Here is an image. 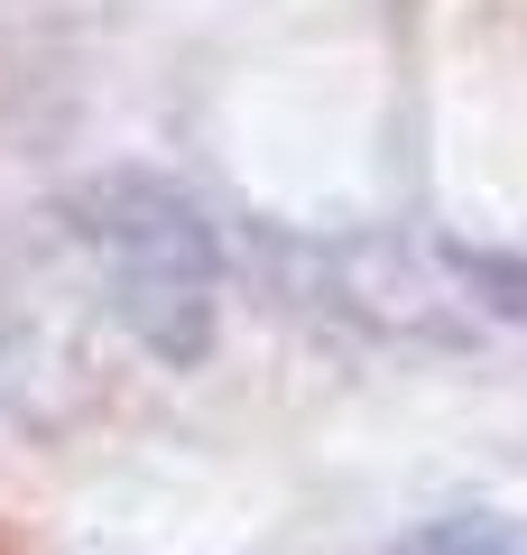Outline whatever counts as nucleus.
Wrapping results in <instances>:
<instances>
[{"instance_id": "f257e3e1", "label": "nucleus", "mask_w": 527, "mask_h": 555, "mask_svg": "<svg viewBox=\"0 0 527 555\" xmlns=\"http://www.w3.org/2000/svg\"><path fill=\"white\" fill-rule=\"evenodd\" d=\"M75 214L112 269L120 324L157 361H195L214 343V232H204V214L157 177H102Z\"/></svg>"}, {"instance_id": "f03ea898", "label": "nucleus", "mask_w": 527, "mask_h": 555, "mask_svg": "<svg viewBox=\"0 0 527 555\" xmlns=\"http://www.w3.org/2000/svg\"><path fill=\"white\" fill-rule=\"evenodd\" d=\"M398 555H527V518H509V509H445V518H426Z\"/></svg>"}]
</instances>
